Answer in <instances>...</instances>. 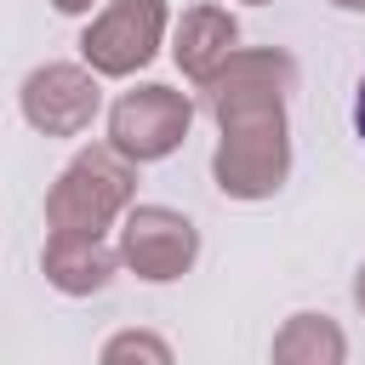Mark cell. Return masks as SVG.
<instances>
[{"instance_id":"cell-1","label":"cell","mask_w":365,"mask_h":365,"mask_svg":"<svg viewBox=\"0 0 365 365\" xmlns=\"http://www.w3.org/2000/svg\"><path fill=\"white\" fill-rule=\"evenodd\" d=\"M297 91V63L274 46L234 51L211 86V120H217V154L211 177L228 200H274L291 177V125H285V97Z\"/></svg>"},{"instance_id":"cell-2","label":"cell","mask_w":365,"mask_h":365,"mask_svg":"<svg viewBox=\"0 0 365 365\" xmlns=\"http://www.w3.org/2000/svg\"><path fill=\"white\" fill-rule=\"evenodd\" d=\"M137 194V160L114 143H97L63 165V177L46 194V228L51 234H108L114 217L131 211Z\"/></svg>"},{"instance_id":"cell-3","label":"cell","mask_w":365,"mask_h":365,"mask_svg":"<svg viewBox=\"0 0 365 365\" xmlns=\"http://www.w3.org/2000/svg\"><path fill=\"white\" fill-rule=\"evenodd\" d=\"M165 40V0H108L80 34V57L103 80H125L154 63Z\"/></svg>"},{"instance_id":"cell-4","label":"cell","mask_w":365,"mask_h":365,"mask_svg":"<svg viewBox=\"0 0 365 365\" xmlns=\"http://www.w3.org/2000/svg\"><path fill=\"white\" fill-rule=\"evenodd\" d=\"M188 125H194V103L171 86H137L108 108V143L120 154H131L137 165L177 154Z\"/></svg>"},{"instance_id":"cell-5","label":"cell","mask_w":365,"mask_h":365,"mask_svg":"<svg viewBox=\"0 0 365 365\" xmlns=\"http://www.w3.org/2000/svg\"><path fill=\"white\" fill-rule=\"evenodd\" d=\"M200 257V228L171 211V205H131L120 217V262L148 279V285H165V279H182Z\"/></svg>"},{"instance_id":"cell-6","label":"cell","mask_w":365,"mask_h":365,"mask_svg":"<svg viewBox=\"0 0 365 365\" xmlns=\"http://www.w3.org/2000/svg\"><path fill=\"white\" fill-rule=\"evenodd\" d=\"M103 108L97 68L86 63H46L23 80V120L46 137H80Z\"/></svg>"},{"instance_id":"cell-7","label":"cell","mask_w":365,"mask_h":365,"mask_svg":"<svg viewBox=\"0 0 365 365\" xmlns=\"http://www.w3.org/2000/svg\"><path fill=\"white\" fill-rule=\"evenodd\" d=\"M234 51H240V23H234L222 6H188V11H182L171 57H177V68H182L200 91L211 86V74H217Z\"/></svg>"},{"instance_id":"cell-8","label":"cell","mask_w":365,"mask_h":365,"mask_svg":"<svg viewBox=\"0 0 365 365\" xmlns=\"http://www.w3.org/2000/svg\"><path fill=\"white\" fill-rule=\"evenodd\" d=\"M114 262H120V251H108L103 234H46V251H40V268L63 297L103 291L114 279Z\"/></svg>"},{"instance_id":"cell-9","label":"cell","mask_w":365,"mask_h":365,"mask_svg":"<svg viewBox=\"0 0 365 365\" xmlns=\"http://www.w3.org/2000/svg\"><path fill=\"white\" fill-rule=\"evenodd\" d=\"M274 359L279 365H342L348 359V336L325 314H291L279 325V336H274Z\"/></svg>"},{"instance_id":"cell-10","label":"cell","mask_w":365,"mask_h":365,"mask_svg":"<svg viewBox=\"0 0 365 365\" xmlns=\"http://www.w3.org/2000/svg\"><path fill=\"white\" fill-rule=\"evenodd\" d=\"M103 359H108V365H120V359H154V365H171V348H165L160 336H148V331H125V336H108V342H103Z\"/></svg>"},{"instance_id":"cell-11","label":"cell","mask_w":365,"mask_h":365,"mask_svg":"<svg viewBox=\"0 0 365 365\" xmlns=\"http://www.w3.org/2000/svg\"><path fill=\"white\" fill-rule=\"evenodd\" d=\"M51 6H57V11H63V17H80V11H91V6H97V0H51Z\"/></svg>"},{"instance_id":"cell-12","label":"cell","mask_w":365,"mask_h":365,"mask_svg":"<svg viewBox=\"0 0 365 365\" xmlns=\"http://www.w3.org/2000/svg\"><path fill=\"white\" fill-rule=\"evenodd\" d=\"M354 131H359V143H365V80H359V97H354Z\"/></svg>"},{"instance_id":"cell-13","label":"cell","mask_w":365,"mask_h":365,"mask_svg":"<svg viewBox=\"0 0 365 365\" xmlns=\"http://www.w3.org/2000/svg\"><path fill=\"white\" fill-rule=\"evenodd\" d=\"M354 302H359V314H365V262H359V274H354Z\"/></svg>"},{"instance_id":"cell-14","label":"cell","mask_w":365,"mask_h":365,"mask_svg":"<svg viewBox=\"0 0 365 365\" xmlns=\"http://www.w3.org/2000/svg\"><path fill=\"white\" fill-rule=\"evenodd\" d=\"M331 6H342V11H365V0H331Z\"/></svg>"},{"instance_id":"cell-15","label":"cell","mask_w":365,"mask_h":365,"mask_svg":"<svg viewBox=\"0 0 365 365\" xmlns=\"http://www.w3.org/2000/svg\"><path fill=\"white\" fill-rule=\"evenodd\" d=\"M245 6H268V0H245Z\"/></svg>"}]
</instances>
